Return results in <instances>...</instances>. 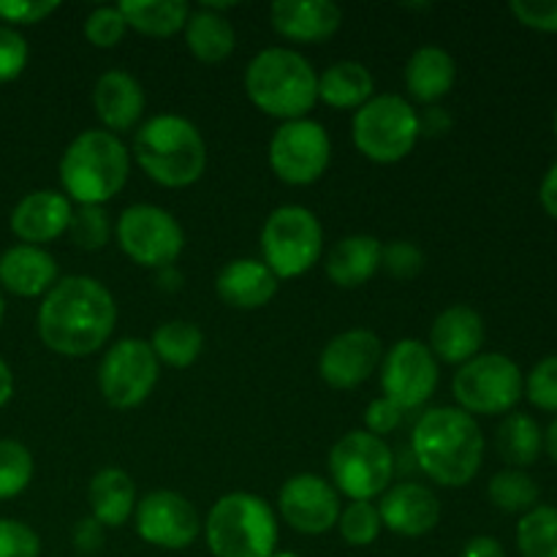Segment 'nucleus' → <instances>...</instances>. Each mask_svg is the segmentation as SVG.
<instances>
[{
	"mask_svg": "<svg viewBox=\"0 0 557 557\" xmlns=\"http://www.w3.org/2000/svg\"><path fill=\"white\" fill-rule=\"evenodd\" d=\"M411 451L419 468L441 487H466L484 460V435L462 408H430L413 424Z\"/></svg>",
	"mask_w": 557,
	"mask_h": 557,
	"instance_id": "nucleus-2",
	"label": "nucleus"
},
{
	"mask_svg": "<svg viewBox=\"0 0 557 557\" xmlns=\"http://www.w3.org/2000/svg\"><path fill=\"white\" fill-rule=\"evenodd\" d=\"M134 522L141 542L158 549H185L201 533L196 506L174 490H152L136 500Z\"/></svg>",
	"mask_w": 557,
	"mask_h": 557,
	"instance_id": "nucleus-15",
	"label": "nucleus"
},
{
	"mask_svg": "<svg viewBox=\"0 0 557 557\" xmlns=\"http://www.w3.org/2000/svg\"><path fill=\"white\" fill-rule=\"evenodd\" d=\"M332 487L348 500H375L392 487L395 451L368 430H351L330 451Z\"/></svg>",
	"mask_w": 557,
	"mask_h": 557,
	"instance_id": "nucleus-9",
	"label": "nucleus"
},
{
	"mask_svg": "<svg viewBox=\"0 0 557 557\" xmlns=\"http://www.w3.org/2000/svg\"><path fill=\"white\" fill-rule=\"evenodd\" d=\"M381 525L406 539L428 536L441 520V504L430 487L419 482L392 484L375 504Z\"/></svg>",
	"mask_w": 557,
	"mask_h": 557,
	"instance_id": "nucleus-18",
	"label": "nucleus"
},
{
	"mask_svg": "<svg viewBox=\"0 0 557 557\" xmlns=\"http://www.w3.org/2000/svg\"><path fill=\"white\" fill-rule=\"evenodd\" d=\"M544 449L549 451V457L557 462V417L553 419V424L547 428V433H544Z\"/></svg>",
	"mask_w": 557,
	"mask_h": 557,
	"instance_id": "nucleus-50",
	"label": "nucleus"
},
{
	"mask_svg": "<svg viewBox=\"0 0 557 557\" xmlns=\"http://www.w3.org/2000/svg\"><path fill=\"white\" fill-rule=\"evenodd\" d=\"M58 283V261L38 245H14L0 256V286L16 297H44Z\"/></svg>",
	"mask_w": 557,
	"mask_h": 557,
	"instance_id": "nucleus-24",
	"label": "nucleus"
},
{
	"mask_svg": "<svg viewBox=\"0 0 557 557\" xmlns=\"http://www.w3.org/2000/svg\"><path fill=\"white\" fill-rule=\"evenodd\" d=\"M403 413L406 411H403L400 406H395L389 397L381 395V397H375L368 408H364V428H368L370 435H379V438H384V435L395 433V430L400 428Z\"/></svg>",
	"mask_w": 557,
	"mask_h": 557,
	"instance_id": "nucleus-45",
	"label": "nucleus"
},
{
	"mask_svg": "<svg viewBox=\"0 0 557 557\" xmlns=\"http://www.w3.org/2000/svg\"><path fill=\"white\" fill-rule=\"evenodd\" d=\"M525 397L542 411L557 413V354L533 364L525 379Z\"/></svg>",
	"mask_w": 557,
	"mask_h": 557,
	"instance_id": "nucleus-39",
	"label": "nucleus"
},
{
	"mask_svg": "<svg viewBox=\"0 0 557 557\" xmlns=\"http://www.w3.org/2000/svg\"><path fill=\"white\" fill-rule=\"evenodd\" d=\"M117 9L123 11L128 27L152 38H166L180 33L190 14V5L183 0H123V3H117Z\"/></svg>",
	"mask_w": 557,
	"mask_h": 557,
	"instance_id": "nucleus-30",
	"label": "nucleus"
},
{
	"mask_svg": "<svg viewBox=\"0 0 557 557\" xmlns=\"http://www.w3.org/2000/svg\"><path fill=\"white\" fill-rule=\"evenodd\" d=\"M245 92L270 117L302 120L319 103V74L297 49H261L245 69Z\"/></svg>",
	"mask_w": 557,
	"mask_h": 557,
	"instance_id": "nucleus-3",
	"label": "nucleus"
},
{
	"mask_svg": "<svg viewBox=\"0 0 557 557\" xmlns=\"http://www.w3.org/2000/svg\"><path fill=\"white\" fill-rule=\"evenodd\" d=\"M422 134V117L408 98L373 96L354 112V147L373 163H397L411 156Z\"/></svg>",
	"mask_w": 557,
	"mask_h": 557,
	"instance_id": "nucleus-7",
	"label": "nucleus"
},
{
	"mask_svg": "<svg viewBox=\"0 0 557 557\" xmlns=\"http://www.w3.org/2000/svg\"><path fill=\"white\" fill-rule=\"evenodd\" d=\"M337 531L341 539L351 547H370L381 536V517L373 500H348L337 517Z\"/></svg>",
	"mask_w": 557,
	"mask_h": 557,
	"instance_id": "nucleus-36",
	"label": "nucleus"
},
{
	"mask_svg": "<svg viewBox=\"0 0 557 557\" xmlns=\"http://www.w3.org/2000/svg\"><path fill=\"white\" fill-rule=\"evenodd\" d=\"M555 139H557V112H555Z\"/></svg>",
	"mask_w": 557,
	"mask_h": 557,
	"instance_id": "nucleus-53",
	"label": "nucleus"
},
{
	"mask_svg": "<svg viewBox=\"0 0 557 557\" xmlns=\"http://www.w3.org/2000/svg\"><path fill=\"white\" fill-rule=\"evenodd\" d=\"M3 315H5V302H3V294H0V324H3Z\"/></svg>",
	"mask_w": 557,
	"mask_h": 557,
	"instance_id": "nucleus-52",
	"label": "nucleus"
},
{
	"mask_svg": "<svg viewBox=\"0 0 557 557\" xmlns=\"http://www.w3.org/2000/svg\"><path fill=\"white\" fill-rule=\"evenodd\" d=\"M136 487L134 479L123 468H101L90 479L87 490V504H90V517L101 528H120L128 522L136 509Z\"/></svg>",
	"mask_w": 557,
	"mask_h": 557,
	"instance_id": "nucleus-27",
	"label": "nucleus"
},
{
	"mask_svg": "<svg viewBox=\"0 0 557 557\" xmlns=\"http://www.w3.org/2000/svg\"><path fill=\"white\" fill-rule=\"evenodd\" d=\"M381 267L397 281H411L424 270V253L419 245L408 243V239H395V243L384 245Z\"/></svg>",
	"mask_w": 557,
	"mask_h": 557,
	"instance_id": "nucleus-40",
	"label": "nucleus"
},
{
	"mask_svg": "<svg viewBox=\"0 0 557 557\" xmlns=\"http://www.w3.org/2000/svg\"><path fill=\"white\" fill-rule=\"evenodd\" d=\"M381 253L384 245L373 234H351L343 237L335 248L326 253V275L341 288H359L381 270Z\"/></svg>",
	"mask_w": 557,
	"mask_h": 557,
	"instance_id": "nucleus-25",
	"label": "nucleus"
},
{
	"mask_svg": "<svg viewBox=\"0 0 557 557\" xmlns=\"http://www.w3.org/2000/svg\"><path fill=\"white\" fill-rule=\"evenodd\" d=\"M134 158L163 188H188L205 174L207 145L201 131L183 114H156L136 128Z\"/></svg>",
	"mask_w": 557,
	"mask_h": 557,
	"instance_id": "nucleus-4",
	"label": "nucleus"
},
{
	"mask_svg": "<svg viewBox=\"0 0 557 557\" xmlns=\"http://www.w3.org/2000/svg\"><path fill=\"white\" fill-rule=\"evenodd\" d=\"M41 539L30 525L0 517V557H38Z\"/></svg>",
	"mask_w": 557,
	"mask_h": 557,
	"instance_id": "nucleus-41",
	"label": "nucleus"
},
{
	"mask_svg": "<svg viewBox=\"0 0 557 557\" xmlns=\"http://www.w3.org/2000/svg\"><path fill=\"white\" fill-rule=\"evenodd\" d=\"M406 87L413 101L435 103L449 96L457 79V63L444 47H419L406 63Z\"/></svg>",
	"mask_w": 557,
	"mask_h": 557,
	"instance_id": "nucleus-26",
	"label": "nucleus"
},
{
	"mask_svg": "<svg viewBox=\"0 0 557 557\" xmlns=\"http://www.w3.org/2000/svg\"><path fill=\"white\" fill-rule=\"evenodd\" d=\"M114 239L134 264L147 270L174 267L185 248V232L172 212L156 205H131L114 223Z\"/></svg>",
	"mask_w": 557,
	"mask_h": 557,
	"instance_id": "nucleus-11",
	"label": "nucleus"
},
{
	"mask_svg": "<svg viewBox=\"0 0 557 557\" xmlns=\"http://www.w3.org/2000/svg\"><path fill=\"white\" fill-rule=\"evenodd\" d=\"M384 359L381 337L370 330H346L332 337L319 357V375L337 392L362 386Z\"/></svg>",
	"mask_w": 557,
	"mask_h": 557,
	"instance_id": "nucleus-17",
	"label": "nucleus"
},
{
	"mask_svg": "<svg viewBox=\"0 0 557 557\" xmlns=\"http://www.w3.org/2000/svg\"><path fill=\"white\" fill-rule=\"evenodd\" d=\"M375 82L368 65L341 60L319 74V101L332 109H359L373 98Z\"/></svg>",
	"mask_w": 557,
	"mask_h": 557,
	"instance_id": "nucleus-29",
	"label": "nucleus"
},
{
	"mask_svg": "<svg viewBox=\"0 0 557 557\" xmlns=\"http://www.w3.org/2000/svg\"><path fill=\"white\" fill-rule=\"evenodd\" d=\"M272 30L297 44L326 41L343 25L341 5L332 0H275L270 5Z\"/></svg>",
	"mask_w": 557,
	"mask_h": 557,
	"instance_id": "nucleus-20",
	"label": "nucleus"
},
{
	"mask_svg": "<svg viewBox=\"0 0 557 557\" xmlns=\"http://www.w3.org/2000/svg\"><path fill=\"white\" fill-rule=\"evenodd\" d=\"M487 495L493 506L509 515H528L539 506V484L533 482L531 473L520 471V468H506V471L495 473L487 484Z\"/></svg>",
	"mask_w": 557,
	"mask_h": 557,
	"instance_id": "nucleus-33",
	"label": "nucleus"
},
{
	"mask_svg": "<svg viewBox=\"0 0 557 557\" xmlns=\"http://www.w3.org/2000/svg\"><path fill=\"white\" fill-rule=\"evenodd\" d=\"M38 337L60 357H90L101 351L117 324L112 292L90 275H65L38 305Z\"/></svg>",
	"mask_w": 557,
	"mask_h": 557,
	"instance_id": "nucleus-1",
	"label": "nucleus"
},
{
	"mask_svg": "<svg viewBox=\"0 0 557 557\" xmlns=\"http://www.w3.org/2000/svg\"><path fill=\"white\" fill-rule=\"evenodd\" d=\"M161 375V362L150 343L139 337H123L107 348L98 364V392L112 408L128 411L152 395Z\"/></svg>",
	"mask_w": 557,
	"mask_h": 557,
	"instance_id": "nucleus-12",
	"label": "nucleus"
},
{
	"mask_svg": "<svg viewBox=\"0 0 557 557\" xmlns=\"http://www.w3.org/2000/svg\"><path fill=\"white\" fill-rule=\"evenodd\" d=\"M150 348L156 351L161 364H169V368L177 370L190 368V364L199 359L201 348H205V332H201L194 321H163V324L152 332Z\"/></svg>",
	"mask_w": 557,
	"mask_h": 557,
	"instance_id": "nucleus-32",
	"label": "nucleus"
},
{
	"mask_svg": "<svg viewBox=\"0 0 557 557\" xmlns=\"http://www.w3.org/2000/svg\"><path fill=\"white\" fill-rule=\"evenodd\" d=\"M92 107L109 134L131 131L145 114V90L128 71H103L92 87Z\"/></svg>",
	"mask_w": 557,
	"mask_h": 557,
	"instance_id": "nucleus-22",
	"label": "nucleus"
},
{
	"mask_svg": "<svg viewBox=\"0 0 557 557\" xmlns=\"http://www.w3.org/2000/svg\"><path fill=\"white\" fill-rule=\"evenodd\" d=\"M517 22L539 33H557V0H511Z\"/></svg>",
	"mask_w": 557,
	"mask_h": 557,
	"instance_id": "nucleus-44",
	"label": "nucleus"
},
{
	"mask_svg": "<svg viewBox=\"0 0 557 557\" xmlns=\"http://www.w3.org/2000/svg\"><path fill=\"white\" fill-rule=\"evenodd\" d=\"M30 49H27L25 36L16 27L0 25V85L16 79L25 71Z\"/></svg>",
	"mask_w": 557,
	"mask_h": 557,
	"instance_id": "nucleus-42",
	"label": "nucleus"
},
{
	"mask_svg": "<svg viewBox=\"0 0 557 557\" xmlns=\"http://www.w3.org/2000/svg\"><path fill=\"white\" fill-rule=\"evenodd\" d=\"M457 408L479 417L509 413L525 395V375L506 354H476L451 381Z\"/></svg>",
	"mask_w": 557,
	"mask_h": 557,
	"instance_id": "nucleus-10",
	"label": "nucleus"
},
{
	"mask_svg": "<svg viewBox=\"0 0 557 557\" xmlns=\"http://www.w3.org/2000/svg\"><path fill=\"white\" fill-rule=\"evenodd\" d=\"M430 351L446 364H466L484 346V319L468 305H451L441 310L430 326Z\"/></svg>",
	"mask_w": 557,
	"mask_h": 557,
	"instance_id": "nucleus-21",
	"label": "nucleus"
},
{
	"mask_svg": "<svg viewBox=\"0 0 557 557\" xmlns=\"http://www.w3.org/2000/svg\"><path fill=\"white\" fill-rule=\"evenodd\" d=\"M438 359L428 343L403 337L381 359V389L403 411L422 408L438 386Z\"/></svg>",
	"mask_w": 557,
	"mask_h": 557,
	"instance_id": "nucleus-14",
	"label": "nucleus"
},
{
	"mask_svg": "<svg viewBox=\"0 0 557 557\" xmlns=\"http://www.w3.org/2000/svg\"><path fill=\"white\" fill-rule=\"evenodd\" d=\"M131 152L117 134L103 128L82 131L60 158L63 194L76 205L103 207L128 183Z\"/></svg>",
	"mask_w": 557,
	"mask_h": 557,
	"instance_id": "nucleus-5",
	"label": "nucleus"
},
{
	"mask_svg": "<svg viewBox=\"0 0 557 557\" xmlns=\"http://www.w3.org/2000/svg\"><path fill=\"white\" fill-rule=\"evenodd\" d=\"M103 544V528L98 525L92 517H87V520L76 522L74 528V547L79 549L82 555H92L98 553Z\"/></svg>",
	"mask_w": 557,
	"mask_h": 557,
	"instance_id": "nucleus-46",
	"label": "nucleus"
},
{
	"mask_svg": "<svg viewBox=\"0 0 557 557\" xmlns=\"http://www.w3.org/2000/svg\"><path fill=\"white\" fill-rule=\"evenodd\" d=\"M74 205L65 194L52 188L30 190L22 196L20 205L11 212V232L25 245H47L69 232Z\"/></svg>",
	"mask_w": 557,
	"mask_h": 557,
	"instance_id": "nucleus-19",
	"label": "nucleus"
},
{
	"mask_svg": "<svg viewBox=\"0 0 557 557\" xmlns=\"http://www.w3.org/2000/svg\"><path fill=\"white\" fill-rule=\"evenodd\" d=\"M270 169L286 185H313L324 177L332 158V139L315 120H288L272 134Z\"/></svg>",
	"mask_w": 557,
	"mask_h": 557,
	"instance_id": "nucleus-13",
	"label": "nucleus"
},
{
	"mask_svg": "<svg viewBox=\"0 0 557 557\" xmlns=\"http://www.w3.org/2000/svg\"><path fill=\"white\" fill-rule=\"evenodd\" d=\"M112 223H109V215L103 207L92 205H79L71 212L69 223V237L76 248L82 250H98L109 243L112 237Z\"/></svg>",
	"mask_w": 557,
	"mask_h": 557,
	"instance_id": "nucleus-37",
	"label": "nucleus"
},
{
	"mask_svg": "<svg viewBox=\"0 0 557 557\" xmlns=\"http://www.w3.org/2000/svg\"><path fill=\"white\" fill-rule=\"evenodd\" d=\"M128 22L117 5H98L85 20V38L98 49H112L123 41Z\"/></svg>",
	"mask_w": 557,
	"mask_h": 557,
	"instance_id": "nucleus-38",
	"label": "nucleus"
},
{
	"mask_svg": "<svg viewBox=\"0 0 557 557\" xmlns=\"http://www.w3.org/2000/svg\"><path fill=\"white\" fill-rule=\"evenodd\" d=\"M58 9V0H0V25H36Z\"/></svg>",
	"mask_w": 557,
	"mask_h": 557,
	"instance_id": "nucleus-43",
	"label": "nucleus"
},
{
	"mask_svg": "<svg viewBox=\"0 0 557 557\" xmlns=\"http://www.w3.org/2000/svg\"><path fill=\"white\" fill-rule=\"evenodd\" d=\"M462 557H506L498 539L493 536H473L462 549Z\"/></svg>",
	"mask_w": 557,
	"mask_h": 557,
	"instance_id": "nucleus-48",
	"label": "nucleus"
},
{
	"mask_svg": "<svg viewBox=\"0 0 557 557\" xmlns=\"http://www.w3.org/2000/svg\"><path fill=\"white\" fill-rule=\"evenodd\" d=\"M517 549L522 557H557V509L536 506L517 522Z\"/></svg>",
	"mask_w": 557,
	"mask_h": 557,
	"instance_id": "nucleus-34",
	"label": "nucleus"
},
{
	"mask_svg": "<svg viewBox=\"0 0 557 557\" xmlns=\"http://www.w3.org/2000/svg\"><path fill=\"white\" fill-rule=\"evenodd\" d=\"M33 455L14 438H0V500L16 498L33 479Z\"/></svg>",
	"mask_w": 557,
	"mask_h": 557,
	"instance_id": "nucleus-35",
	"label": "nucleus"
},
{
	"mask_svg": "<svg viewBox=\"0 0 557 557\" xmlns=\"http://www.w3.org/2000/svg\"><path fill=\"white\" fill-rule=\"evenodd\" d=\"M201 528L212 557H272L277 549L275 509L261 495H223Z\"/></svg>",
	"mask_w": 557,
	"mask_h": 557,
	"instance_id": "nucleus-6",
	"label": "nucleus"
},
{
	"mask_svg": "<svg viewBox=\"0 0 557 557\" xmlns=\"http://www.w3.org/2000/svg\"><path fill=\"white\" fill-rule=\"evenodd\" d=\"M539 201H542L544 212L557 221V161L549 166V172L544 174L542 188H539Z\"/></svg>",
	"mask_w": 557,
	"mask_h": 557,
	"instance_id": "nucleus-47",
	"label": "nucleus"
},
{
	"mask_svg": "<svg viewBox=\"0 0 557 557\" xmlns=\"http://www.w3.org/2000/svg\"><path fill=\"white\" fill-rule=\"evenodd\" d=\"M183 33L188 52L196 60H201V63H223L234 52V47H237V33H234L228 16L221 14V11L207 9V5L190 11Z\"/></svg>",
	"mask_w": 557,
	"mask_h": 557,
	"instance_id": "nucleus-28",
	"label": "nucleus"
},
{
	"mask_svg": "<svg viewBox=\"0 0 557 557\" xmlns=\"http://www.w3.org/2000/svg\"><path fill=\"white\" fill-rule=\"evenodd\" d=\"M272 557H299V555L292 553V549H275V555Z\"/></svg>",
	"mask_w": 557,
	"mask_h": 557,
	"instance_id": "nucleus-51",
	"label": "nucleus"
},
{
	"mask_svg": "<svg viewBox=\"0 0 557 557\" xmlns=\"http://www.w3.org/2000/svg\"><path fill=\"white\" fill-rule=\"evenodd\" d=\"M281 281L275 272L256 259H234L218 272L215 292L228 308L259 310L275 299Z\"/></svg>",
	"mask_w": 557,
	"mask_h": 557,
	"instance_id": "nucleus-23",
	"label": "nucleus"
},
{
	"mask_svg": "<svg viewBox=\"0 0 557 557\" xmlns=\"http://www.w3.org/2000/svg\"><path fill=\"white\" fill-rule=\"evenodd\" d=\"M11 395H14V373L5 364V359L0 357V408L11 400Z\"/></svg>",
	"mask_w": 557,
	"mask_h": 557,
	"instance_id": "nucleus-49",
	"label": "nucleus"
},
{
	"mask_svg": "<svg viewBox=\"0 0 557 557\" xmlns=\"http://www.w3.org/2000/svg\"><path fill=\"white\" fill-rule=\"evenodd\" d=\"M283 522L305 536H321L332 531L341 517V493L315 473H297L288 479L277 495Z\"/></svg>",
	"mask_w": 557,
	"mask_h": 557,
	"instance_id": "nucleus-16",
	"label": "nucleus"
},
{
	"mask_svg": "<svg viewBox=\"0 0 557 557\" xmlns=\"http://www.w3.org/2000/svg\"><path fill=\"white\" fill-rule=\"evenodd\" d=\"M495 446H498L500 460L509 462V468L525 471L542 455L544 433L536 419L528 417V413H509L500 422L498 435H495Z\"/></svg>",
	"mask_w": 557,
	"mask_h": 557,
	"instance_id": "nucleus-31",
	"label": "nucleus"
},
{
	"mask_svg": "<svg viewBox=\"0 0 557 557\" xmlns=\"http://www.w3.org/2000/svg\"><path fill=\"white\" fill-rule=\"evenodd\" d=\"M324 250V228L313 210L283 205L270 212L261 228V256L277 281L299 277L313 270Z\"/></svg>",
	"mask_w": 557,
	"mask_h": 557,
	"instance_id": "nucleus-8",
	"label": "nucleus"
}]
</instances>
